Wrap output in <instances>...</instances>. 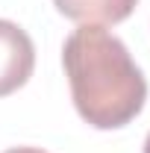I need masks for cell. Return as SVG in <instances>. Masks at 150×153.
<instances>
[{"instance_id":"cell-1","label":"cell","mask_w":150,"mask_h":153,"mask_svg":"<svg viewBox=\"0 0 150 153\" xmlns=\"http://www.w3.org/2000/svg\"><path fill=\"white\" fill-rule=\"evenodd\" d=\"M62 65L71 100L88 127L121 130L141 115L147 79L115 33L79 24L62 44Z\"/></svg>"},{"instance_id":"cell-5","label":"cell","mask_w":150,"mask_h":153,"mask_svg":"<svg viewBox=\"0 0 150 153\" xmlns=\"http://www.w3.org/2000/svg\"><path fill=\"white\" fill-rule=\"evenodd\" d=\"M144 153H150V133H147V138H144Z\"/></svg>"},{"instance_id":"cell-4","label":"cell","mask_w":150,"mask_h":153,"mask_svg":"<svg viewBox=\"0 0 150 153\" xmlns=\"http://www.w3.org/2000/svg\"><path fill=\"white\" fill-rule=\"evenodd\" d=\"M3 153H47V150H41V147H9Z\"/></svg>"},{"instance_id":"cell-3","label":"cell","mask_w":150,"mask_h":153,"mask_svg":"<svg viewBox=\"0 0 150 153\" xmlns=\"http://www.w3.org/2000/svg\"><path fill=\"white\" fill-rule=\"evenodd\" d=\"M135 3L138 0H53V6L65 18L76 21V24H94V27L127 21Z\"/></svg>"},{"instance_id":"cell-2","label":"cell","mask_w":150,"mask_h":153,"mask_svg":"<svg viewBox=\"0 0 150 153\" xmlns=\"http://www.w3.org/2000/svg\"><path fill=\"white\" fill-rule=\"evenodd\" d=\"M36 68V44L15 21L0 18V97L27 85Z\"/></svg>"}]
</instances>
